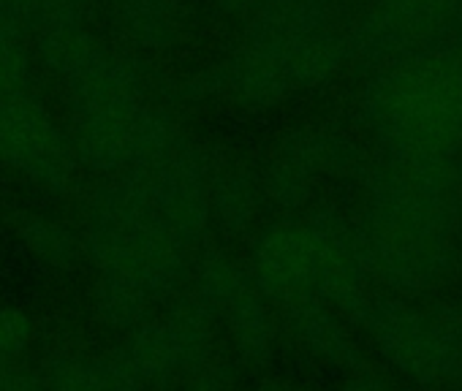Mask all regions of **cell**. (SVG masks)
Instances as JSON below:
<instances>
[{"label":"cell","mask_w":462,"mask_h":391,"mask_svg":"<svg viewBox=\"0 0 462 391\" xmlns=\"http://www.w3.org/2000/svg\"><path fill=\"white\" fill-rule=\"evenodd\" d=\"M20 240L39 261L55 269H74L85 256L82 240L69 226L44 215H28L20 223Z\"/></svg>","instance_id":"obj_12"},{"label":"cell","mask_w":462,"mask_h":391,"mask_svg":"<svg viewBox=\"0 0 462 391\" xmlns=\"http://www.w3.org/2000/svg\"><path fill=\"white\" fill-rule=\"evenodd\" d=\"M343 318L411 391H462V302L448 294L402 299L370 288Z\"/></svg>","instance_id":"obj_2"},{"label":"cell","mask_w":462,"mask_h":391,"mask_svg":"<svg viewBox=\"0 0 462 391\" xmlns=\"http://www.w3.org/2000/svg\"><path fill=\"white\" fill-rule=\"evenodd\" d=\"M457 179H459V190H462V160H457Z\"/></svg>","instance_id":"obj_22"},{"label":"cell","mask_w":462,"mask_h":391,"mask_svg":"<svg viewBox=\"0 0 462 391\" xmlns=\"http://www.w3.org/2000/svg\"><path fill=\"white\" fill-rule=\"evenodd\" d=\"M220 4V12L231 20H243V23H254L273 0H217Z\"/></svg>","instance_id":"obj_19"},{"label":"cell","mask_w":462,"mask_h":391,"mask_svg":"<svg viewBox=\"0 0 462 391\" xmlns=\"http://www.w3.org/2000/svg\"><path fill=\"white\" fill-rule=\"evenodd\" d=\"M115 25L147 50H163L177 39L180 17L174 0H101Z\"/></svg>","instance_id":"obj_8"},{"label":"cell","mask_w":462,"mask_h":391,"mask_svg":"<svg viewBox=\"0 0 462 391\" xmlns=\"http://www.w3.org/2000/svg\"><path fill=\"white\" fill-rule=\"evenodd\" d=\"M0 391H47V375L17 364Z\"/></svg>","instance_id":"obj_20"},{"label":"cell","mask_w":462,"mask_h":391,"mask_svg":"<svg viewBox=\"0 0 462 391\" xmlns=\"http://www.w3.org/2000/svg\"><path fill=\"white\" fill-rule=\"evenodd\" d=\"M223 318L228 323L231 345L240 361L259 364L270 356L273 340H275V318L270 310V302L254 288L251 277L248 283L235 294L223 310Z\"/></svg>","instance_id":"obj_7"},{"label":"cell","mask_w":462,"mask_h":391,"mask_svg":"<svg viewBox=\"0 0 462 391\" xmlns=\"http://www.w3.org/2000/svg\"><path fill=\"white\" fill-rule=\"evenodd\" d=\"M190 302L212 315L215 321L223 318V310L235 294L248 283L245 267L235 264L223 253H204L193 267H190Z\"/></svg>","instance_id":"obj_9"},{"label":"cell","mask_w":462,"mask_h":391,"mask_svg":"<svg viewBox=\"0 0 462 391\" xmlns=\"http://www.w3.org/2000/svg\"><path fill=\"white\" fill-rule=\"evenodd\" d=\"M283 313L294 342L316 361L329 364L343 375L370 364L362 342L354 337V329L335 307L319 299H297L286 305Z\"/></svg>","instance_id":"obj_5"},{"label":"cell","mask_w":462,"mask_h":391,"mask_svg":"<svg viewBox=\"0 0 462 391\" xmlns=\"http://www.w3.org/2000/svg\"><path fill=\"white\" fill-rule=\"evenodd\" d=\"M33 340V318L20 307H0V388Z\"/></svg>","instance_id":"obj_15"},{"label":"cell","mask_w":462,"mask_h":391,"mask_svg":"<svg viewBox=\"0 0 462 391\" xmlns=\"http://www.w3.org/2000/svg\"><path fill=\"white\" fill-rule=\"evenodd\" d=\"M96 315L109 329H134L152 318L155 313V296L136 280L123 275H101L96 294Z\"/></svg>","instance_id":"obj_10"},{"label":"cell","mask_w":462,"mask_h":391,"mask_svg":"<svg viewBox=\"0 0 462 391\" xmlns=\"http://www.w3.org/2000/svg\"><path fill=\"white\" fill-rule=\"evenodd\" d=\"M158 323L180 377H193L212 359L215 318L185 299L166 315H161Z\"/></svg>","instance_id":"obj_6"},{"label":"cell","mask_w":462,"mask_h":391,"mask_svg":"<svg viewBox=\"0 0 462 391\" xmlns=\"http://www.w3.org/2000/svg\"><path fill=\"white\" fill-rule=\"evenodd\" d=\"M254 391H300L294 383H289V380H281V377H267V380H262Z\"/></svg>","instance_id":"obj_21"},{"label":"cell","mask_w":462,"mask_h":391,"mask_svg":"<svg viewBox=\"0 0 462 391\" xmlns=\"http://www.w3.org/2000/svg\"><path fill=\"white\" fill-rule=\"evenodd\" d=\"M313 185H316V177L310 171H305L300 163L289 160L286 155H278L262 179V193L281 210L297 213L310 205Z\"/></svg>","instance_id":"obj_13"},{"label":"cell","mask_w":462,"mask_h":391,"mask_svg":"<svg viewBox=\"0 0 462 391\" xmlns=\"http://www.w3.org/2000/svg\"><path fill=\"white\" fill-rule=\"evenodd\" d=\"M161 232L185 253L207 234L209 223V179L204 155L185 139L163 160L128 171Z\"/></svg>","instance_id":"obj_4"},{"label":"cell","mask_w":462,"mask_h":391,"mask_svg":"<svg viewBox=\"0 0 462 391\" xmlns=\"http://www.w3.org/2000/svg\"><path fill=\"white\" fill-rule=\"evenodd\" d=\"M340 391H411V388L397 375H392L389 369L365 364V367L343 375Z\"/></svg>","instance_id":"obj_17"},{"label":"cell","mask_w":462,"mask_h":391,"mask_svg":"<svg viewBox=\"0 0 462 391\" xmlns=\"http://www.w3.org/2000/svg\"><path fill=\"white\" fill-rule=\"evenodd\" d=\"M346 60V36L332 28L327 0H273L220 71V87L245 104H275L327 82Z\"/></svg>","instance_id":"obj_1"},{"label":"cell","mask_w":462,"mask_h":391,"mask_svg":"<svg viewBox=\"0 0 462 391\" xmlns=\"http://www.w3.org/2000/svg\"><path fill=\"white\" fill-rule=\"evenodd\" d=\"M0 163L52 193L74 182L69 136L28 87H0Z\"/></svg>","instance_id":"obj_3"},{"label":"cell","mask_w":462,"mask_h":391,"mask_svg":"<svg viewBox=\"0 0 462 391\" xmlns=\"http://www.w3.org/2000/svg\"><path fill=\"white\" fill-rule=\"evenodd\" d=\"M262 187L243 168H228L209 182V215L226 232H243L259 210Z\"/></svg>","instance_id":"obj_11"},{"label":"cell","mask_w":462,"mask_h":391,"mask_svg":"<svg viewBox=\"0 0 462 391\" xmlns=\"http://www.w3.org/2000/svg\"><path fill=\"white\" fill-rule=\"evenodd\" d=\"M235 383V364L226 359H209L182 391H228Z\"/></svg>","instance_id":"obj_18"},{"label":"cell","mask_w":462,"mask_h":391,"mask_svg":"<svg viewBox=\"0 0 462 391\" xmlns=\"http://www.w3.org/2000/svg\"><path fill=\"white\" fill-rule=\"evenodd\" d=\"M23 41L0 25V87H25L28 82V52Z\"/></svg>","instance_id":"obj_16"},{"label":"cell","mask_w":462,"mask_h":391,"mask_svg":"<svg viewBox=\"0 0 462 391\" xmlns=\"http://www.w3.org/2000/svg\"><path fill=\"white\" fill-rule=\"evenodd\" d=\"M47 391H109L101 356L66 353L47 369Z\"/></svg>","instance_id":"obj_14"}]
</instances>
